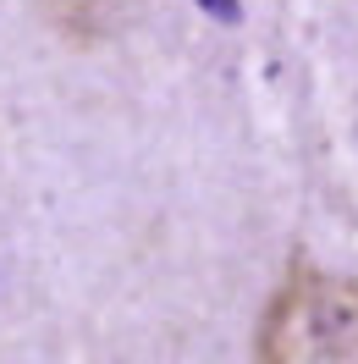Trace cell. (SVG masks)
<instances>
[{
	"instance_id": "1",
	"label": "cell",
	"mask_w": 358,
	"mask_h": 364,
	"mask_svg": "<svg viewBox=\"0 0 358 364\" xmlns=\"http://www.w3.org/2000/svg\"><path fill=\"white\" fill-rule=\"evenodd\" d=\"M254 364H358V282L292 271L259 315Z\"/></svg>"
},
{
	"instance_id": "2",
	"label": "cell",
	"mask_w": 358,
	"mask_h": 364,
	"mask_svg": "<svg viewBox=\"0 0 358 364\" xmlns=\"http://www.w3.org/2000/svg\"><path fill=\"white\" fill-rule=\"evenodd\" d=\"M210 17H221V23H237V0H199Z\"/></svg>"
}]
</instances>
